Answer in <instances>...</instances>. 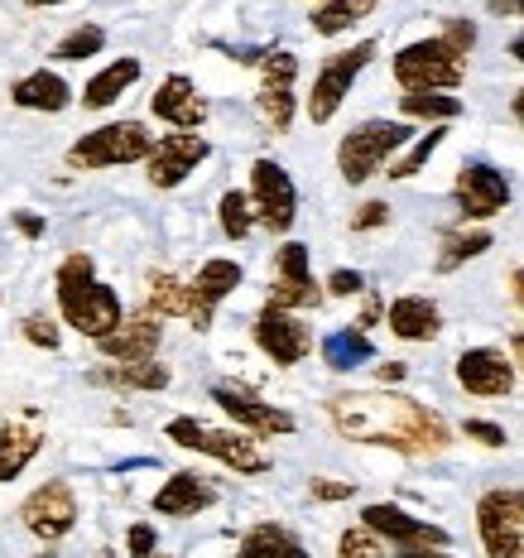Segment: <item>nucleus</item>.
I'll list each match as a JSON object with an SVG mask.
<instances>
[{
    "instance_id": "obj_1",
    "label": "nucleus",
    "mask_w": 524,
    "mask_h": 558,
    "mask_svg": "<svg viewBox=\"0 0 524 558\" xmlns=\"http://www.w3.org/2000/svg\"><path fill=\"white\" fill-rule=\"evenodd\" d=\"M332 424L342 438L352 444H370V448H394L404 458H428V452L448 448V424L442 414H434L428 404L410 400V395H337L328 404Z\"/></svg>"
},
{
    "instance_id": "obj_2",
    "label": "nucleus",
    "mask_w": 524,
    "mask_h": 558,
    "mask_svg": "<svg viewBox=\"0 0 524 558\" xmlns=\"http://www.w3.org/2000/svg\"><path fill=\"white\" fill-rule=\"evenodd\" d=\"M53 289H58V308H63V323L77 328L92 342L111 337L115 328L125 323V308H121V294L111 284L97 279V265H92L87 251H73L53 275Z\"/></svg>"
},
{
    "instance_id": "obj_3",
    "label": "nucleus",
    "mask_w": 524,
    "mask_h": 558,
    "mask_svg": "<svg viewBox=\"0 0 524 558\" xmlns=\"http://www.w3.org/2000/svg\"><path fill=\"white\" fill-rule=\"evenodd\" d=\"M164 438L169 444H179V448H188V452H203V458H217L221 468H231V472H246V476L270 472V458H265L260 444H255L251 434H227V428H212V424H203V418H193V414L169 418Z\"/></svg>"
},
{
    "instance_id": "obj_4",
    "label": "nucleus",
    "mask_w": 524,
    "mask_h": 558,
    "mask_svg": "<svg viewBox=\"0 0 524 558\" xmlns=\"http://www.w3.org/2000/svg\"><path fill=\"white\" fill-rule=\"evenodd\" d=\"M394 83L404 92H452L467 77V53L458 44H448L442 34L434 39H418V44H404L390 63Z\"/></svg>"
},
{
    "instance_id": "obj_5",
    "label": "nucleus",
    "mask_w": 524,
    "mask_h": 558,
    "mask_svg": "<svg viewBox=\"0 0 524 558\" xmlns=\"http://www.w3.org/2000/svg\"><path fill=\"white\" fill-rule=\"evenodd\" d=\"M410 135L414 131L404 121H361L342 135V145H337V169H342V179L356 189V183L376 179V173L410 145Z\"/></svg>"
},
{
    "instance_id": "obj_6",
    "label": "nucleus",
    "mask_w": 524,
    "mask_h": 558,
    "mask_svg": "<svg viewBox=\"0 0 524 558\" xmlns=\"http://www.w3.org/2000/svg\"><path fill=\"white\" fill-rule=\"evenodd\" d=\"M159 140L145 131V121H111L101 131L83 135L77 145H68V169H115V165H135V159L155 155Z\"/></svg>"
},
{
    "instance_id": "obj_7",
    "label": "nucleus",
    "mask_w": 524,
    "mask_h": 558,
    "mask_svg": "<svg viewBox=\"0 0 524 558\" xmlns=\"http://www.w3.org/2000/svg\"><path fill=\"white\" fill-rule=\"evenodd\" d=\"M370 58H376V39H361V44H352V49L332 53L328 63L318 68V77H313V97H308V121L313 125H328L332 116L342 111L346 92H352V83L366 73Z\"/></svg>"
},
{
    "instance_id": "obj_8",
    "label": "nucleus",
    "mask_w": 524,
    "mask_h": 558,
    "mask_svg": "<svg viewBox=\"0 0 524 558\" xmlns=\"http://www.w3.org/2000/svg\"><path fill=\"white\" fill-rule=\"evenodd\" d=\"M251 203H255V222L284 236L298 217V193H294L289 169L275 165V159H255L251 165Z\"/></svg>"
},
{
    "instance_id": "obj_9",
    "label": "nucleus",
    "mask_w": 524,
    "mask_h": 558,
    "mask_svg": "<svg viewBox=\"0 0 524 558\" xmlns=\"http://www.w3.org/2000/svg\"><path fill=\"white\" fill-rule=\"evenodd\" d=\"M322 304V284L313 279L308 246L304 241H284L275 255V284H270V308H318Z\"/></svg>"
},
{
    "instance_id": "obj_10",
    "label": "nucleus",
    "mask_w": 524,
    "mask_h": 558,
    "mask_svg": "<svg viewBox=\"0 0 524 558\" xmlns=\"http://www.w3.org/2000/svg\"><path fill=\"white\" fill-rule=\"evenodd\" d=\"M452 197H458L467 222H486V217L510 207V179L496 165H486V159H472V165H462L458 183H452Z\"/></svg>"
},
{
    "instance_id": "obj_11",
    "label": "nucleus",
    "mask_w": 524,
    "mask_h": 558,
    "mask_svg": "<svg viewBox=\"0 0 524 558\" xmlns=\"http://www.w3.org/2000/svg\"><path fill=\"white\" fill-rule=\"evenodd\" d=\"M20 520H25V530L34 534V539L53 544L63 539L68 530L77 525V496L68 482H44L39 492L25 496V506H20Z\"/></svg>"
},
{
    "instance_id": "obj_12",
    "label": "nucleus",
    "mask_w": 524,
    "mask_h": 558,
    "mask_svg": "<svg viewBox=\"0 0 524 558\" xmlns=\"http://www.w3.org/2000/svg\"><path fill=\"white\" fill-rule=\"evenodd\" d=\"M361 525L376 530L380 539L400 544V549H448V530L428 525V520H418V515H410V510H400V506H390V501L361 510Z\"/></svg>"
},
{
    "instance_id": "obj_13",
    "label": "nucleus",
    "mask_w": 524,
    "mask_h": 558,
    "mask_svg": "<svg viewBox=\"0 0 524 558\" xmlns=\"http://www.w3.org/2000/svg\"><path fill=\"white\" fill-rule=\"evenodd\" d=\"M251 332H255V347H260V352L270 356L275 366H298L313 352V332L294 318V313H284V308L265 304Z\"/></svg>"
},
{
    "instance_id": "obj_14",
    "label": "nucleus",
    "mask_w": 524,
    "mask_h": 558,
    "mask_svg": "<svg viewBox=\"0 0 524 558\" xmlns=\"http://www.w3.org/2000/svg\"><path fill=\"white\" fill-rule=\"evenodd\" d=\"M212 400L227 410L236 424H246L255 438H275V434H294V414L275 410V404H265L260 395L251 386H236V380H217L212 386Z\"/></svg>"
},
{
    "instance_id": "obj_15",
    "label": "nucleus",
    "mask_w": 524,
    "mask_h": 558,
    "mask_svg": "<svg viewBox=\"0 0 524 558\" xmlns=\"http://www.w3.org/2000/svg\"><path fill=\"white\" fill-rule=\"evenodd\" d=\"M294 77H298V58L294 53H265L260 63V116L270 131H289L294 125Z\"/></svg>"
},
{
    "instance_id": "obj_16",
    "label": "nucleus",
    "mask_w": 524,
    "mask_h": 558,
    "mask_svg": "<svg viewBox=\"0 0 524 558\" xmlns=\"http://www.w3.org/2000/svg\"><path fill=\"white\" fill-rule=\"evenodd\" d=\"M212 155V145H207V135H193V131H183V135H164L155 145V155L145 159V173H149V183L155 189H179L188 173L203 165V159Z\"/></svg>"
},
{
    "instance_id": "obj_17",
    "label": "nucleus",
    "mask_w": 524,
    "mask_h": 558,
    "mask_svg": "<svg viewBox=\"0 0 524 558\" xmlns=\"http://www.w3.org/2000/svg\"><path fill=\"white\" fill-rule=\"evenodd\" d=\"M458 386L482 400H500V395L515 390V362L496 347H467L458 356Z\"/></svg>"
},
{
    "instance_id": "obj_18",
    "label": "nucleus",
    "mask_w": 524,
    "mask_h": 558,
    "mask_svg": "<svg viewBox=\"0 0 524 558\" xmlns=\"http://www.w3.org/2000/svg\"><path fill=\"white\" fill-rule=\"evenodd\" d=\"M476 530H482L486 558H520L524 539H520V515L510 506V492H486L476 501Z\"/></svg>"
},
{
    "instance_id": "obj_19",
    "label": "nucleus",
    "mask_w": 524,
    "mask_h": 558,
    "mask_svg": "<svg viewBox=\"0 0 524 558\" xmlns=\"http://www.w3.org/2000/svg\"><path fill=\"white\" fill-rule=\"evenodd\" d=\"M44 448V414L20 410L0 424V482H15Z\"/></svg>"
},
{
    "instance_id": "obj_20",
    "label": "nucleus",
    "mask_w": 524,
    "mask_h": 558,
    "mask_svg": "<svg viewBox=\"0 0 524 558\" xmlns=\"http://www.w3.org/2000/svg\"><path fill=\"white\" fill-rule=\"evenodd\" d=\"M149 111H155L159 121H169L173 131H197V125L207 121V101L197 97L193 77H183V73H173V77H164V83L155 87Z\"/></svg>"
},
{
    "instance_id": "obj_21",
    "label": "nucleus",
    "mask_w": 524,
    "mask_h": 558,
    "mask_svg": "<svg viewBox=\"0 0 524 558\" xmlns=\"http://www.w3.org/2000/svg\"><path fill=\"white\" fill-rule=\"evenodd\" d=\"M10 101H15L20 111H44V116H58L73 107V87H68L63 73H53V68H34V73L15 77L10 83Z\"/></svg>"
},
{
    "instance_id": "obj_22",
    "label": "nucleus",
    "mask_w": 524,
    "mask_h": 558,
    "mask_svg": "<svg viewBox=\"0 0 524 558\" xmlns=\"http://www.w3.org/2000/svg\"><path fill=\"white\" fill-rule=\"evenodd\" d=\"M159 342H164V328H159V323L145 313V318H125L111 337H101L97 352L111 356V362H155Z\"/></svg>"
},
{
    "instance_id": "obj_23",
    "label": "nucleus",
    "mask_w": 524,
    "mask_h": 558,
    "mask_svg": "<svg viewBox=\"0 0 524 558\" xmlns=\"http://www.w3.org/2000/svg\"><path fill=\"white\" fill-rule=\"evenodd\" d=\"M207 506H217V492L207 486V476H197V472H173L155 492V515H164V520H188Z\"/></svg>"
},
{
    "instance_id": "obj_24",
    "label": "nucleus",
    "mask_w": 524,
    "mask_h": 558,
    "mask_svg": "<svg viewBox=\"0 0 524 558\" xmlns=\"http://www.w3.org/2000/svg\"><path fill=\"white\" fill-rule=\"evenodd\" d=\"M231 289H241V265L236 260H207L193 279V294H197V313H193V328L207 332L217 318V304L231 299Z\"/></svg>"
},
{
    "instance_id": "obj_25",
    "label": "nucleus",
    "mask_w": 524,
    "mask_h": 558,
    "mask_svg": "<svg viewBox=\"0 0 524 558\" xmlns=\"http://www.w3.org/2000/svg\"><path fill=\"white\" fill-rule=\"evenodd\" d=\"M386 318H390V332L400 337V342H434L442 332V313H438L434 299H424V294L394 299Z\"/></svg>"
},
{
    "instance_id": "obj_26",
    "label": "nucleus",
    "mask_w": 524,
    "mask_h": 558,
    "mask_svg": "<svg viewBox=\"0 0 524 558\" xmlns=\"http://www.w3.org/2000/svg\"><path fill=\"white\" fill-rule=\"evenodd\" d=\"M87 380L101 386V390H164L169 366H159V362H115V366L92 371Z\"/></svg>"
},
{
    "instance_id": "obj_27",
    "label": "nucleus",
    "mask_w": 524,
    "mask_h": 558,
    "mask_svg": "<svg viewBox=\"0 0 524 558\" xmlns=\"http://www.w3.org/2000/svg\"><path fill=\"white\" fill-rule=\"evenodd\" d=\"M139 83V58H115V63H107L97 77L83 87V107L87 111H101V107H111L121 92H131Z\"/></svg>"
},
{
    "instance_id": "obj_28",
    "label": "nucleus",
    "mask_w": 524,
    "mask_h": 558,
    "mask_svg": "<svg viewBox=\"0 0 524 558\" xmlns=\"http://www.w3.org/2000/svg\"><path fill=\"white\" fill-rule=\"evenodd\" d=\"M236 558H308V549H304V539H298L294 530L270 525V520H265V525L246 530V539H241Z\"/></svg>"
},
{
    "instance_id": "obj_29",
    "label": "nucleus",
    "mask_w": 524,
    "mask_h": 558,
    "mask_svg": "<svg viewBox=\"0 0 524 558\" xmlns=\"http://www.w3.org/2000/svg\"><path fill=\"white\" fill-rule=\"evenodd\" d=\"M370 356H376V347H370V337L361 328H337L322 337V362L332 371H356V366H366Z\"/></svg>"
},
{
    "instance_id": "obj_30",
    "label": "nucleus",
    "mask_w": 524,
    "mask_h": 558,
    "mask_svg": "<svg viewBox=\"0 0 524 558\" xmlns=\"http://www.w3.org/2000/svg\"><path fill=\"white\" fill-rule=\"evenodd\" d=\"M149 313H159V318H188L197 313V294L193 284H183V279L173 275H155L149 279Z\"/></svg>"
},
{
    "instance_id": "obj_31",
    "label": "nucleus",
    "mask_w": 524,
    "mask_h": 558,
    "mask_svg": "<svg viewBox=\"0 0 524 558\" xmlns=\"http://www.w3.org/2000/svg\"><path fill=\"white\" fill-rule=\"evenodd\" d=\"M376 5H380V0H328V5L313 10V34H322V39L346 34L356 20H366Z\"/></svg>"
},
{
    "instance_id": "obj_32",
    "label": "nucleus",
    "mask_w": 524,
    "mask_h": 558,
    "mask_svg": "<svg viewBox=\"0 0 524 558\" xmlns=\"http://www.w3.org/2000/svg\"><path fill=\"white\" fill-rule=\"evenodd\" d=\"M400 111L404 116H414V121H452V116H462V101L458 97H448V92H404L400 97Z\"/></svg>"
},
{
    "instance_id": "obj_33",
    "label": "nucleus",
    "mask_w": 524,
    "mask_h": 558,
    "mask_svg": "<svg viewBox=\"0 0 524 558\" xmlns=\"http://www.w3.org/2000/svg\"><path fill=\"white\" fill-rule=\"evenodd\" d=\"M217 222H221V236L227 241H246L251 236V227H255V203L241 189H231V193H221V203H217Z\"/></svg>"
},
{
    "instance_id": "obj_34",
    "label": "nucleus",
    "mask_w": 524,
    "mask_h": 558,
    "mask_svg": "<svg viewBox=\"0 0 524 558\" xmlns=\"http://www.w3.org/2000/svg\"><path fill=\"white\" fill-rule=\"evenodd\" d=\"M101 49H107V29L101 25H77V29H68L63 39L53 44V58L58 63H83V58H97Z\"/></svg>"
},
{
    "instance_id": "obj_35",
    "label": "nucleus",
    "mask_w": 524,
    "mask_h": 558,
    "mask_svg": "<svg viewBox=\"0 0 524 558\" xmlns=\"http://www.w3.org/2000/svg\"><path fill=\"white\" fill-rule=\"evenodd\" d=\"M486 251H491V231H462V236H448L442 251H438V275H452L458 265H467Z\"/></svg>"
},
{
    "instance_id": "obj_36",
    "label": "nucleus",
    "mask_w": 524,
    "mask_h": 558,
    "mask_svg": "<svg viewBox=\"0 0 524 558\" xmlns=\"http://www.w3.org/2000/svg\"><path fill=\"white\" fill-rule=\"evenodd\" d=\"M442 135H448V131H442V125H428V135H418L414 145L404 149V155L390 165V179H414V173L424 169L428 159H434V149L442 145Z\"/></svg>"
},
{
    "instance_id": "obj_37",
    "label": "nucleus",
    "mask_w": 524,
    "mask_h": 558,
    "mask_svg": "<svg viewBox=\"0 0 524 558\" xmlns=\"http://www.w3.org/2000/svg\"><path fill=\"white\" fill-rule=\"evenodd\" d=\"M337 558H390V554H386V544H380L376 530L352 525V530H342V539H337Z\"/></svg>"
},
{
    "instance_id": "obj_38",
    "label": "nucleus",
    "mask_w": 524,
    "mask_h": 558,
    "mask_svg": "<svg viewBox=\"0 0 524 558\" xmlns=\"http://www.w3.org/2000/svg\"><path fill=\"white\" fill-rule=\"evenodd\" d=\"M20 332H25V342H34V347H44V352H58L63 347V332L53 328L44 313H29L25 323H20Z\"/></svg>"
},
{
    "instance_id": "obj_39",
    "label": "nucleus",
    "mask_w": 524,
    "mask_h": 558,
    "mask_svg": "<svg viewBox=\"0 0 524 558\" xmlns=\"http://www.w3.org/2000/svg\"><path fill=\"white\" fill-rule=\"evenodd\" d=\"M462 434H467L472 444H482V448H505V428L491 424V418H467Z\"/></svg>"
},
{
    "instance_id": "obj_40",
    "label": "nucleus",
    "mask_w": 524,
    "mask_h": 558,
    "mask_svg": "<svg viewBox=\"0 0 524 558\" xmlns=\"http://www.w3.org/2000/svg\"><path fill=\"white\" fill-rule=\"evenodd\" d=\"M442 39L458 44L462 53H472L476 49V25H472V20H462V15H448V20H442Z\"/></svg>"
},
{
    "instance_id": "obj_41",
    "label": "nucleus",
    "mask_w": 524,
    "mask_h": 558,
    "mask_svg": "<svg viewBox=\"0 0 524 558\" xmlns=\"http://www.w3.org/2000/svg\"><path fill=\"white\" fill-rule=\"evenodd\" d=\"M308 492H313V501H352L356 486L352 482H328V476H313Z\"/></svg>"
},
{
    "instance_id": "obj_42",
    "label": "nucleus",
    "mask_w": 524,
    "mask_h": 558,
    "mask_svg": "<svg viewBox=\"0 0 524 558\" xmlns=\"http://www.w3.org/2000/svg\"><path fill=\"white\" fill-rule=\"evenodd\" d=\"M322 289L337 294V299H352V294H366V279H361V270H332Z\"/></svg>"
},
{
    "instance_id": "obj_43",
    "label": "nucleus",
    "mask_w": 524,
    "mask_h": 558,
    "mask_svg": "<svg viewBox=\"0 0 524 558\" xmlns=\"http://www.w3.org/2000/svg\"><path fill=\"white\" fill-rule=\"evenodd\" d=\"M386 222H390V203H366V207H356L352 231H376V227H386Z\"/></svg>"
},
{
    "instance_id": "obj_44",
    "label": "nucleus",
    "mask_w": 524,
    "mask_h": 558,
    "mask_svg": "<svg viewBox=\"0 0 524 558\" xmlns=\"http://www.w3.org/2000/svg\"><path fill=\"white\" fill-rule=\"evenodd\" d=\"M125 549H131V558H155V525H131Z\"/></svg>"
},
{
    "instance_id": "obj_45",
    "label": "nucleus",
    "mask_w": 524,
    "mask_h": 558,
    "mask_svg": "<svg viewBox=\"0 0 524 558\" xmlns=\"http://www.w3.org/2000/svg\"><path fill=\"white\" fill-rule=\"evenodd\" d=\"M486 10L500 20H524V0H486Z\"/></svg>"
},
{
    "instance_id": "obj_46",
    "label": "nucleus",
    "mask_w": 524,
    "mask_h": 558,
    "mask_svg": "<svg viewBox=\"0 0 524 558\" xmlns=\"http://www.w3.org/2000/svg\"><path fill=\"white\" fill-rule=\"evenodd\" d=\"M15 227L25 231L29 241H39V236H44V217H34V213H15Z\"/></svg>"
},
{
    "instance_id": "obj_47",
    "label": "nucleus",
    "mask_w": 524,
    "mask_h": 558,
    "mask_svg": "<svg viewBox=\"0 0 524 558\" xmlns=\"http://www.w3.org/2000/svg\"><path fill=\"white\" fill-rule=\"evenodd\" d=\"M376 376L386 380V386H394V380L410 376V366H404V362H380V366H376Z\"/></svg>"
},
{
    "instance_id": "obj_48",
    "label": "nucleus",
    "mask_w": 524,
    "mask_h": 558,
    "mask_svg": "<svg viewBox=\"0 0 524 558\" xmlns=\"http://www.w3.org/2000/svg\"><path fill=\"white\" fill-rule=\"evenodd\" d=\"M376 318H380V299L370 294V299H366V313H361V323H356V328H370V323H376Z\"/></svg>"
},
{
    "instance_id": "obj_49",
    "label": "nucleus",
    "mask_w": 524,
    "mask_h": 558,
    "mask_svg": "<svg viewBox=\"0 0 524 558\" xmlns=\"http://www.w3.org/2000/svg\"><path fill=\"white\" fill-rule=\"evenodd\" d=\"M510 362H515V371H524V332L510 337Z\"/></svg>"
},
{
    "instance_id": "obj_50",
    "label": "nucleus",
    "mask_w": 524,
    "mask_h": 558,
    "mask_svg": "<svg viewBox=\"0 0 524 558\" xmlns=\"http://www.w3.org/2000/svg\"><path fill=\"white\" fill-rule=\"evenodd\" d=\"M400 558H452L448 549H400Z\"/></svg>"
},
{
    "instance_id": "obj_51",
    "label": "nucleus",
    "mask_w": 524,
    "mask_h": 558,
    "mask_svg": "<svg viewBox=\"0 0 524 558\" xmlns=\"http://www.w3.org/2000/svg\"><path fill=\"white\" fill-rule=\"evenodd\" d=\"M510 58H515V63H524V29L515 34V39H510Z\"/></svg>"
},
{
    "instance_id": "obj_52",
    "label": "nucleus",
    "mask_w": 524,
    "mask_h": 558,
    "mask_svg": "<svg viewBox=\"0 0 524 558\" xmlns=\"http://www.w3.org/2000/svg\"><path fill=\"white\" fill-rule=\"evenodd\" d=\"M510 289H515V299H520V308H524V270L510 275Z\"/></svg>"
},
{
    "instance_id": "obj_53",
    "label": "nucleus",
    "mask_w": 524,
    "mask_h": 558,
    "mask_svg": "<svg viewBox=\"0 0 524 558\" xmlns=\"http://www.w3.org/2000/svg\"><path fill=\"white\" fill-rule=\"evenodd\" d=\"M510 111H515V121H520V125H524V87H520V92H515V101H510Z\"/></svg>"
},
{
    "instance_id": "obj_54",
    "label": "nucleus",
    "mask_w": 524,
    "mask_h": 558,
    "mask_svg": "<svg viewBox=\"0 0 524 558\" xmlns=\"http://www.w3.org/2000/svg\"><path fill=\"white\" fill-rule=\"evenodd\" d=\"M510 506H515V515H520V525H524V492H510Z\"/></svg>"
},
{
    "instance_id": "obj_55",
    "label": "nucleus",
    "mask_w": 524,
    "mask_h": 558,
    "mask_svg": "<svg viewBox=\"0 0 524 558\" xmlns=\"http://www.w3.org/2000/svg\"><path fill=\"white\" fill-rule=\"evenodd\" d=\"M29 10H39V5H68V0H25Z\"/></svg>"
},
{
    "instance_id": "obj_56",
    "label": "nucleus",
    "mask_w": 524,
    "mask_h": 558,
    "mask_svg": "<svg viewBox=\"0 0 524 558\" xmlns=\"http://www.w3.org/2000/svg\"><path fill=\"white\" fill-rule=\"evenodd\" d=\"M322 5H328V0H322Z\"/></svg>"
},
{
    "instance_id": "obj_57",
    "label": "nucleus",
    "mask_w": 524,
    "mask_h": 558,
    "mask_svg": "<svg viewBox=\"0 0 524 558\" xmlns=\"http://www.w3.org/2000/svg\"><path fill=\"white\" fill-rule=\"evenodd\" d=\"M520 558H524V554H520Z\"/></svg>"
}]
</instances>
